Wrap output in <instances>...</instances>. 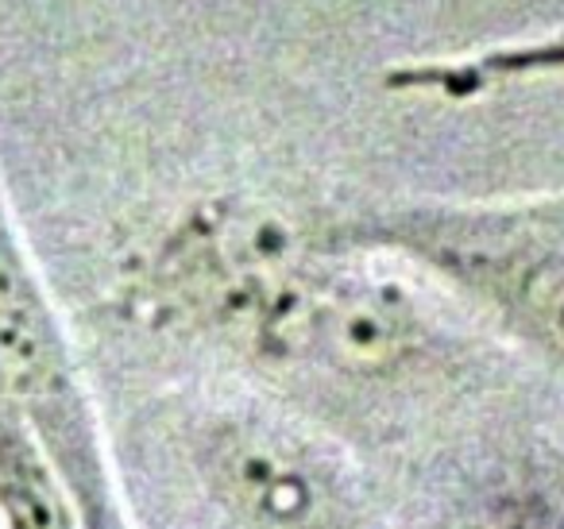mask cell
I'll list each match as a JSON object with an SVG mask.
<instances>
[{
	"instance_id": "obj_2",
	"label": "cell",
	"mask_w": 564,
	"mask_h": 529,
	"mask_svg": "<svg viewBox=\"0 0 564 529\" xmlns=\"http://www.w3.org/2000/svg\"><path fill=\"white\" fill-rule=\"evenodd\" d=\"M495 71H525V66H564V47H549V51H533V55H510V58H495Z\"/></svg>"
},
{
	"instance_id": "obj_1",
	"label": "cell",
	"mask_w": 564,
	"mask_h": 529,
	"mask_svg": "<svg viewBox=\"0 0 564 529\" xmlns=\"http://www.w3.org/2000/svg\"><path fill=\"white\" fill-rule=\"evenodd\" d=\"M533 302H538L541 328L553 333L556 344H564V274L549 282V287L545 282H538V287H533Z\"/></svg>"
}]
</instances>
